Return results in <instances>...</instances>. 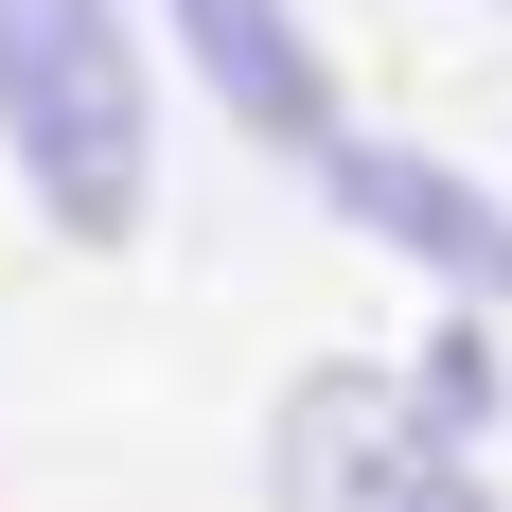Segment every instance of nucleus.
I'll return each instance as SVG.
<instances>
[{"instance_id": "nucleus-1", "label": "nucleus", "mask_w": 512, "mask_h": 512, "mask_svg": "<svg viewBox=\"0 0 512 512\" xmlns=\"http://www.w3.org/2000/svg\"><path fill=\"white\" fill-rule=\"evenodd\" d=\"M0 159L53 212V248H142L159 212V106L124 0H0Z\"/></svg>"}, {"instance_id": "nucleus-2", "label": "nucleus", "mask_w": 512, "mask_h": 512, "mask_svg": "<svg viewBox=\"0 0 512 512\" xmlns=\"http://www.w3.org/2000/svg\"><path fill=\"white\" fill-rule=\"evenodd\" d=\"M265 495H283V512H495L477 460L407 407V371H354V354L283 389V424H265Z\"/></svg>"}, {"instance_id": "nucleus-3", "label": "nucleus", "mask_w": 512, "mask_h": 512, "mask_svg": "<svg viewBox=\"0 0 512 512\" xmlns=\"http://www.w3.org/2000/svg\"><path fill=\"white\" fill-rule=\"evenodd\" d=\"M318 177H336V212H354L371 248H407L424 283H460V301H512V195H477L460 159H424V142H336Z\"/></svg>"}, {"instance_id": "nucleus-4", "label": "nucleus", "mask_w": 512, "mask_h": 512, "mask_svg": "<svg viewBox=\"0 0 512 512\" xmlns=\"http://www.w3.org/2000/svg\"><path fill=\"white\" fill-rule=\"evenodd\" d=\"M177 36H195V71H212V106L248 124V142H301V159H336L354 124H336V71H318V36L283 18V0H159Z\"/></svg>"}]
</instances>
